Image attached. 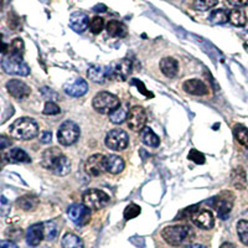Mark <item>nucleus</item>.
<instances>
[{
	"instance_id": "f257e3e1",
	"label": "nucleus",
	"mask_w": 248,
	"mask_h": 248,
	"mask_svg": "<svg viewBox=\"0 0 248 248\" xmlns=\"http://www.w3.org/2000/svg\"><path fill=\"white\" fill-rule=\"evenodd\" d=\"M41 165L59 176H65L71 170V161L56 147L46 149L44 152L43 158H41Z\"/></svg>"
},
{
	"instance_id": "f03ea898",
	"label": "nucleus",
	"mask_w": 248,
	"mask_h": 248,
	"mask_svg": "<svg viewBox=\"0 0 248 248\" xmlns=\"http://www.w3.org/2000/svg\"><path fill=\"white\" fill-rule=\"evenodd\" d=\"M24 54L8 51V54L4 55L1 60V67L4 72L8 75H15V76H29L30 67L26 65L23 59Z\"/></svg>"
},
{
	"instance_id": "7ed1b4c3",
	"label": "nucleus",
	"mask_w": 248,
	"mask_h": 248,
	"mask_svg": "<svg viewBox=\"0 0 248 248\" xmlns=\"http://www.w3.org/2000/svg\"><path fill=\"white\" fill-rule=\"evenodd\" d=\"M10 136L20 140H30L35 138L39 133V127L34 119L24 117L15 121L9 128Z\"/></svg>"
},
{
	"instance_id": "20e7f679",
	"label": "nucleus",
	"mask_w": 248,
	"mask_h": 248,
	"mask_svg": "<svg viewBox=\"0 0 248 248\" xmlns=\"http://www.w3.org/2000/svg\"><path fill=\"white\" fill-rule=\"evenodd\" d=\"M192 234V230L187 225H175L168 226L161 231V236L165 240V242L169 245L178 247L181 246L186 240Z\"/></svg>"
},
{
	"instance_id": "39448f33",
	"label": "nucleus",
	"mask_w": 248,
	"mask_h": 248,
	"mask_svg": "<svg viewBox=\"0 0 248 248\" xmlns=\"http://www.w3.org/2000/svg\"><path fill=\"white\" fill-rule=\"evenodd\" d=\"M92 106L101 114H109L121 106V102L114 94L103 91V92L97 93L92 101Z\"/></svg>"
},
{
	"instance_id": "423d86ee",
	"label": "nucleus",
	"mask_w": 248,
	"mask_h": 248,
	"mask_svg": "<svg viewBox=\"0 0 248 248\" xmlns=\"http://www.w3.org/2000/svg\"><path fill=\"white\" fill-rule=\"evenodd\" d=\"M109 201V196L98 189H90L82 195V202L90 210H99Z\"/></svg>"
},
{
	"instance_id": "0eeeda50",
	"label": "nucleus",
	"mask_w": 248,
	"mask_h": 248,
	"mask_svg": "<svg viewBox=\"0 0 248 248\" xmlns=\"http://www.w3.org/2000/svg\"><path fill=\"white\" fill-rule=\"evenodd\" d=\"M79 133L81 130H79L78 125L75 122L67 121L62 123V125L60 127L59 132H57V139L62 145L68 147V145L76 143L77 139L79 138Z\"/></svg>"
},
{
	"instance_id": "6e6552de",
	"label": "nucleus",
	"mask_w": 248,
	"mask_h": 248,
	"mask_svg": "<svg viewBox=\"0 0 248 248\" xmlns=\"http://www.w3.org/2000/svg\"><path fill=\"white\" fill-rule=\"evenodd\" d=\"M107 68V78L108 79H118V81H125L132 72V62L128 59H123L108 66Z\"/></svg>"
},
{
	"instance_id": "1a4fd4ad",
	"label": "nucleus",
	"mask_w": 248,
	"mask_h": 248,
	"mask_svg": "<svg viewBox=\"0 0 248 248\" xmlns=\"http://www.w3.org/2000/svg\"><path fill=\"white\" fill-rule=\"evenodd\" d=\"M67 215L75 225L82 227V226H86L90 222L92 212L83 203H72L68 207Z\"/></svg>"
},
{
	"instance_id": "9d476101",
	"label": "nucleus",
	"mask_w": 248,
	"mask_h": 248,
	"mask_svg": "<svg viewBox=\"0 0 248 248\" xmlns=\"http://www.w3.org/2000/svg\"><path fill=\"white\" fill-rule=\"evenodd\" d=\"M129 144V137L123 129H112L106 137V145L110 150H124Z\"/></svg>"
},
{
	"instance_id": "9b49d317",
	"label": "nucleus",
	"mask_w": 248,
	"mask_h": 248,
	"mask_svg": "<svg viewBox=\"0 0 248 248\" xmlns=\"http://www.w3.org/2000/svg\"><path fill=\"white\" fill-rule=\"evenodd\" d=\"M145 123H147V113L143 107L136 106V107H132L128 110L127 124L129 129L139 132V130L143 129Z\"/></svg>"
},
{
	"instance_id": "f8f14e48",
	"label": "nucleus",
	"mask_w": 248,
	"mask_h": 248,
	"mask_svg": "<svg viewBox=\"0 0 248 248\" xmlns=\"http://www.w3.org/2000/svg\"><path fill=\"white\" fill-rule=\"evenodd\" d=\"M85 170L91 176H99L106 171V155L94 154L86 160Z\"/></svg>"
},
{
	"instance_id": "ddd939ff",
	"label": "nucleus",
	"mask_w": 248,
	"mask_h": 248,
	"mask_svg": "<svg viewBox=\"0 0 248 248\" xmlns=\"http://www.w3.org/2000/svg\"><path fill=\"white\" fill-rule=\"evenodd\" d=\"M191 221L195 226L202 230H211L215 225L214 215L209 210H196L192 214Z\"/></svg>"
},
{
	"instance_id": "4468645a",
	"label": "nucleus",
	"mask_w": 248,
	"mask_h": 248,
	"mask_svg": "<svg viewBox=\"0 0 248 248\" xmlns=\"http://www.w3.org/2000/svg\"><path fill=\"white\" fill-rule=\"evenodd\" d=\"M6 90H8L9 94L13 96L16 99H24L26 97L30 96L31 90L25 82L19 81V79H10L6 83Z\"/></svg>"
},
{
	"instance_id": "2eb2a0df",
	"label": "nucleus",
	"mask_w": 248,
	"mask_h": 248,
	"mask_svg": "<svg viewBox=\"0 0 248 248\" xmlns=\"http://www.w3.org/2000/svg\"><path fill=\"white\" fill-rule=\"evenodd\" d=\"M232 205H233V202H232V199L230 198L229 194L216 196L212 200V207L216 210L221 218H226V217L229 216L232 210Z\"/></svg>"
},
{
	"instance_id": "dca6fc26",
	"label": "nucleus",
	"mask_w": 248,
	"mask_h": 248,
	"mask_svg": "<svg viewBox=\"0 0 248 248\" xmlns=\"http://www.w3.org/2000/svg\"><path fill=\"white\" fill-rule=\"evenodd\" d=\"M63 91L66 94L71 97H81L86 94L88 91V85L85 79L76 78L74 81H68L63 85Z\"/></svg>"
},
{
	"instance_id": "f3484780",
	"label": "nucleus",
	"mask_w": 248,
	"mask_h": 248,
	"mask_svg": "<svg viewBox=\"0 0 248 248\" xmlns=\"http://www.w3.org/2000/svg\"><path fill=\"white\" fill-rule=\"evenodd\" d=\"M45 237V227L44 223H35L30 226L26 231V242L31 247H36L41 243Z\"/></svg>"
},
{
	"instance_id": "a211bd4d",
	"label": "nucleus",
	"mask_w": 248,
	"mask_h": 248,
	"mask_svg": "<svg viewBox=\"0 0 248 248\" xmlns=\"http://www.w3.org/2000/svg\"><path fill=\"white\" fill-rule=\"evenodd\" d=\"M88 26H90V19L85 13L76 12L70 16V28L78 34L85 32Z\"/></svg>"
},
{
	"instance_id": "6ab92c4d",
	"label": "nucleus",
	"mask_w": 248,
	"mask_h": 248,
	"mask_svg": "<svg viewBox=\"0 0 248 248\" xmlns=\"http://www.w3.org/2000/svg\"><path fill=\"white\" fill-rule=\"evenodd\" d=\"M184 91L192 96H205L209 93V87L200 79H187L183 86Z\"/></svg>"
},
{
	"instance_id": "aec40b11",
	"label": "nucleus",
	"mask_w": 248,
	"mask_h": 248,
	"mask_svg": "<svg viewBox=\"0 0 248 248\" xmlns=\"http://www.w3.org/2000/svg\"><path fill=\"white\" fill-rule=\"evenodd\" d=\"M125 163L123 159L118 155H106V171L110 172V174H119L123 171Z\"/></svg>"
},
{
	"instance_id": "412c9836",
	"label": "nucleus",
	"mask_w": 248,
	"mask_h": 248,
	"mask_svg": "<svg viewBox=\"0 0 248 248\" xmlns=\"http://www.w3.org/2000/svg\"><path fill=\"white\" fill-rule=\"evenodd\" d=\"M160 70L163 72L164 76H167L168 78H172L178 75L179 71V63L178 61L172 57H165L160 61Z\"/></svg>"
},
{
	"instance_id": "4be33fe9",
	"label": "nucleus",
	"mask_w": 248,
	"mask_h": 248,
	"mask_svg": "<svg viewBox=\"0 0 248 248\" xmlns=\"http://www.w3.org/2000/svg\"><path fill=\"white\" fill-rule=\"evenodd\" d=\"M5 158L8 163L17 164V163H30L31 158L30 155L23 149H19V148H15L12 149L10 152H8L5 154Z\"/></svg>"
},
{
	"instance_id": "5701e85b",
	"label": "nucleus",
	"mask_w": 248,
	"mask_h": 248,
	"mask_svg": "<svg viewBox=\"0 0 248 248\" xmlns=\"http://www.w3.org/2000/svg\"><path fill=\"white\" fill-rule=\"evenodd\" d=\"M88 78L92 79L96 83H105L107 81V68L102 67L99 65H94L88 68L87 71Z\"/></svg>"
},
{
	"instance_id": "b1692460",
	"label": "nucleus",
	"mask_w": 248,
	"mask_h": 248,
	"mask_svg": "<svg viewBox=\"0 0 248 248\" xmlns=\"http://www.w3.org/2000/svg\"><path fill=\"white\" fill-rule=\"evenodd\" d=\"M106 29H107L108 34L113 37H124L127 35V26L121 21H117V20L108 21Z\"/></svg>"
},
{
	"instance_id": "393cba45",
	"label": "nucleus",
	"mask_w": 248,
	"mask_h": 248,
	"mask_svg": "<svg viewBox=\"0 0 248 248\" xmlns=\"http://www.w3.org/2000/svg\"><path fill=\"white\" fill-rule=\"evenodd\" d=\"M140 138H141V141H143L147 147L158 148L159 144H160V139H159V137L148 127H144L143 129H141Z\"/></svg>"
},
{
	"instance_id": "a878e982",
	"label": "nucleus",
	"mask_w": 248,
	"mask_h": 248,
	"mask_svg": "<svg viewBox=\"0 0 248 248\" xmlns=\"http://www.w3.org/2000/svg\"><path fill=\"white\" fill-rule=\"evenodd\" d=\"M39 205V199L35 195H24L17 200V206L25 211H32Z\"/></svg>"
},
{
	"instance_id": "bb28decb",
	"label": "nucleus",
	"mask_w": 248,
	"mask_h": 248,
	"mask_svg": "<svg viewBox=\"0 0 248 248\" xmlns=\"http://www.w3.org/2000/svg\"><path fill=\"white\" fill-rule=\"evenodd\" d=\"M61 245L62 248H85L81 238L77 234L70 233V232L62 237Z\"/></svg>"
},
{
	"instance_id": "cd10ccee",
	"label": "nucleus",
	"mask_w": 248,
	"mask_h": 248,
	"mask_svg": "<svg viewBox=\"0 0 248 248\" xmlns=\"http://www.w3.org/2000/svg\"><path fill=\"white\" fill-rule=\"evenodd\" d=\"M229 21H231L232 25L234 26H245L247 23V16H246L245 12H242L240 9H234L230 13Z\"/></svg>"
},
{
	"instance_id": "c85d7f7f",
	"label": "nucleus",
	"mask_w": 248,
	"mask_h": 248,
	"mask_svg": "<svg viewBox=\"0 0 248 248\" xmlns=\"http://www.w3.org/2000/svg\"><path fill=\"white\" fill-rule=\"evenodd\" d=\"M230 19V14L223 9H217V10H214L210 15V21L215 25H218V24H225L227 23Z\"/></svg>"
},
{
	"instance_id": "c756f323",
	"label": "nucleus",
	"mask_w": 248,
	"mask_h": 248,
	"mask_svg": "<svg viewBox=\"0 0 248 248\" xmlns=\"http://www.w3.org/2000/svg\"><path fill=\"white\" fill-rule=\"evenodd\" d=\"M127 116H128V112L125 110V108L119 106L117 109H114L113 112L109 113V119L112 123L122 124L123 122L127 121Z\"/></svg>"
},
{
	"instance_id": "7c9ffc66",
	"label": "nucleus",
	"mask_w": 248,
	"mask_h": 248,
	"mask_svg": "<svg viewBox=\"0 0 248 248\" xmlns=\"http://www.w3.org/2000/svg\"><path fill=\"white\" fill-rule=\"evenodd\" d=\"M232 183L237 189H243L246 186V174L242 168H237L232 172Z\"/></svg>"
},
{
	"instance_id": "2f4dec72",
	"label": "nucleus",
	"mask_w": 248,
	"mask_h": 248,
	"mask_svg": "<svg viewBox=\"0 0 248 248\" xmlns=\"http://www.w3.org/2000/svg\"><path fill=\"white\" fill-rule=\"evenodd\" d=\"M237 233H238L241 242L245 246H248V221H238V223H237Z\"/></svg>"
},
{
	"instance_id": "473e14b6",
	"label": "nucleus",
	"mask_w": 248,
	"mask_h": 248,
	"mask_svg": "<svg viewBox=\"0 0 248 248\" xmlns=\"http://www.w3.org/2000/svg\"><path fill=\"white\" fill-rule=\"evenodd\" d=\"M217 5V0H195L194 9L199 10V12H205L209 9L214 8Z\"/></svg>"
},
{
	"instance_id": "72a5a7b5",
	"label": "nucleus",
	"mask_w": 248,
	"mask_h": 248,
	"mask_svg": "<svg viewBox=\"0 0 248 248\" xmlns=\"http://www.w3.org/2000/svg\"><path fill=\"white\" fill-rule=\"evenodd\" d=\"M234 137L238 143L242 144L243 147L248 148V129L245 127H237L234 129Z\"/></svg>"
},
{
	"instance_id": "f704fd0d",
	"label": "nucleus",
	"mask_w": 248,
	"mask_h": 248,
	"mask_svg": "<svg viewBox=\"0 0 248 248\" xmlns=\"http://www.w3.org/2000/svg\"><path fill=\"white\" fill-rule=\"evenodd\" d=\"M105 28V20L102 19L101 16H94L90 21V30L92 34H99Z\"/></svg>"
},
{
	"instance_id": "c9c22d12",
	"label": "nucleus",
	"mask_w": 248,
	"mask_h": 248,
	"mask_svg": "<svg viewBox=\"0 0 248 248\" xmlns=\"http://www.w3.org/2000/svg\"><path fill=\"white\" fill-rule=\"evenodd\" d=\"M139 214H140V207L136 203H130L124 210V218L132 220V218H136L137 216H139Z\"/></svg>"
},
{
	"instance_id": "e433bc0d",
	"label": "nucleus",
	"mask_w": 248,
	"mask_h": 248,
	"mask_svg": "<svg viewBox=\"0 0 248 248\" xmlns=\"http://www.w3.org/2000/svg\"><path fill=\"white\" fill-rule=\"evenodd\" d=\"M60 112H61V109L54 101H47L45 103V108H44L43 113L46 116H56Z\"/></svg>"
},
{
	"instance_id": "4c0bfd02",
	"label": "nucleus",
	"mask_w": 248,
	"mask_h": 248,
	"mask_svg": "<svg viewBox=\"0 0 248 248\" xmlns=\"http://www.w3.org/2000/svg\"><path fill=\"white\" fill-rule=\"evenodd\" d=\"M44 227H45V237L48 241L55 240L57 236V227L54 222H47L44 223Z\"/></svg>"
},
{
	"instance_id": "58836bf2",
	"label": "nucleus",
	"mask_w": 248,
	"mask_h": 248,
	"mask_svg": "<svg viewBox=\"0 0 248 248\" xmlns=\"http://www.w3.org/2000/svg\"><path fill=\"white\" fill-rule=\"evenodd\" d=\"M187 158L190 159V160H192L194 163L199 164V165H201V164H205L206 159H205V155L201 154L200 152H198L196 149H191L190 150L189 155H187Z\"/></svg>"
},
{
	"instance_id": "ea45409f",
	"label": "nucleus",
	"mask_w": 248,
	"mask_h": 248,
	"mask_svg": "<svg viewBox=\"0 0 248 248\" xmlns=\"http://www.w3.org/2000/svg\"><path fill=\"white\" fill-rule=\"evenodd\" d=\"M130 83H132V85H134V86H137V87H138V90L140 91V93L145 94V96H147V97H149V98H150V97H153V93H150L149 91H148L147 88H145V86H144L143 82L138 81V79H136V78H133Z\"/></svg>"
},
{
	"instance_id": "a19ab883",
	"label": "nucleus",
	"mask_w": 248,
	"mask_h": 248,
	"mask_svg": "<svg viewBox=\"0 0 248 248\" xmlns=\"http://www.w3.org/2000/svg\"><path fill=\"white\" fill-rule=\"evenodd\" d=\"M13 140L6 136H0V150H4L6 148L12 147Z\"/></svg>"
},
{
	"instance_id": "79ce46f5",
	"label": "nucleus",
	"mask_w": 248,
	"mask_h": 248,
	"mask_svg": "<svg viewBox=\"0 0 248 248\" xmlns=\"http://www.w3.org/2000/svg\"><path fill=\"white\" fill-rule=\"evenodd\" d=\"M40 141L44 144L51 143V141H52V134H51V132L45 130V132L41 133V136H40Z\"/></svg>"
},
{
	"instance_id": "37998d69",
	"label": "nucleus",
	"mask_w": 248,
	"mask_h": 248,
	"mask_svg": "<svg viewBox=\"0 0 248 248\" xmlns=\"http://www.w3.org/2000/svg\"><path fill=\"white\" fill-rule=\"evenodd\" d=\"M227 1H229V4H231L232 6H237V8L248 5V0H227Z\"/></svg>"
},
{
	"instance_id": "c03bdc74",
	"label": "nucleus",
	"mask_w": 248,
	"mask_h": 248,
	"mask_svg": "<svg viewBox=\"0 0 248 248\" xmlns=\"http://www.w3.org/2000/svg\"><path fill=\"white\" fill-rule=\"evenodd\" d=\"M0 248H19L17 245L13 241H0Z\"/></svg>"
},
{
	"instance_id": "a18cd8bd",
	"label": "nucleus",
	"mask_w": 248,
	"mask_h": 248,
	"mask_svg": "<svg viewBox=\"0 0 248 248\" xmlns=\"http://www.w3.org/2000/svg\"><path fill=\"white\" fill-rule=\"evenodd\" d=\"M8 51H9V45H6L5 43L3 41V35L0 34V52L1 54H8Z\"/></svg>"
},
{
	"instance_id": "49530a36",
	"label": "nucleus",
	"mask_w": 248,
	"mask_h": 248,
	"mask_svg": "<svg viewBox=\"0 0 248 248\" xmlns=\"http://www.w3.org/2000/svg\"><path fill=\"white\" fill-rule=\"evenodd\" d=\"M5 163H6V158H5V155L0 154V170L3 169V168H4V165H5Z\"/></svg>"
},
{
	"instance_id": "de8ad7c7",
	"label": "nucleus",
	"mask_w": 248,
	"mask_h": 248,
	"mask_svg": "<svg viewBox=\"0 0 248 248\" xmlns=\"http://www.w3.org/2000/svg\"><path fill=\"white\" fill-rule=\"evenodd\" d=\"M185 248H206V247H205V246H202V245H199V243H194V245L186 246Z\"/></svg>"
},
{
	"instance_id": "09e8293b",
	"label": "nucleus",
	"mask_w": 248,
	"mask_h": 248,
	"mask_svg": "<svg viewBox=\"0 0 248 248\" xmlns=\"http://www.w3.org/2000/svg\"><path fill=\"white\" fill-rule=\"evenodd\" d=\"M220 248H236V247H234V245H232V243L225 242L222 246H221Z\"/></svg>"
},
{
	"instance_id": "8fccbe9b",
	"label": "nucleus",
	"mask_w": 248,
	"mask_h": 248,
	"mask_svg": "<svg viewBox=\"0 0 248 248\" xmlns=\"http://www.w3.org/2000/svg\"><path fill=\"white\" fill-rule=\"evenodd\" d=\"M106 10V6L105 5H97L94 8V12H105Z\"/></svg>"
},
{
	"instance_id": "3c124183",
	"label": "nucleus",
	"mask_w": 248,
	"mask_h": 248,
	"mask_svg": "<svg viewBox=\"0 0 248 248\" xmlns=\"http://www.w3.org/2000/svg\"><path fill=\"white\" fill-rule=\"evenodd\" d=\"M1 8H3V0H0V10H1Z\"/></svg>"
}]
</instances>
